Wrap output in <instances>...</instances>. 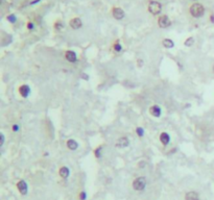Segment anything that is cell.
<instances>
[{"instance_id": "obj_16", "label": "cell", "mask_w": 214, "mask_h": 200, "mask_svg": "<svg viewBox=\"0 0 214 200\" xmlns=\"http://www.w3.org/2000/svg\"><path fill=\"white\" fill-rule=\"evenodd\" d=\"M163 46L165 48L170 49V48H173L174 46V43L170 40V39H164V40H163Z\"/></svg>"}, {"instance_id": "obj_12", "label": "cell", "mask_w": 214, "mask_h": 200, "mask_svg": "<svg viewBox=\"0 0 214 200\" xmlns=\"http://www.w3.org/2000/svg\"><path fill=\"white\" fill-rule=\"evenodd\" d=\"M150 111H151V114L155 117H159L161 115V109L158 105H153L151 107Z\"/></svg>"}, {"instance_id": "obj_7", "label": "cell", "mask_w": 214, "mask_h": 200, "mask_svg": "<svg viewBox=\"0 0 214 200\" xmlns=\"http://www.w3.org/2000/svg\"><path fill=\"white\" fill-rule=\"evenodd\" d=\"M112 13H113L114 18L117 19V20H121V19L124 17V12H123L120 8H113Z\"/></svg>"}, {"instance_id": "obj_13", "label": "cell", "mask_w": 214, "mask_h": 200, "mask_svg": "<svg viewBox=\"0 0 214 200\" xmlns=\"http://www.w3.org/2000/svg\"><path fill=\"white\" fill-rule=\"evenodd\" d=\"M160 140H161L162 144H164V145H167V144L169 143L170 138H169V136H168L166 132H162L161 136H160Z\"/></svg>"}, {"instance_id": "obj_2", "label": "cell", "mask_w": 214, "mask_h": 200, "mask_svg": "<svg viewBox=\"0 0 214 200\" xmlns=\"http://www.w3.org/2000/svg\"><path fill=\"white\" fill-rule=\"evenodd\" d=\"M146 186V179L145 177H137L133 181V188L136 191H143Z\"/></svg>"}, {"instance_id": "obj_22", "label": "cell", "mask_w": 214, "mask_h": 200, "mask_svg": "<svg viewBox=\"0 0 214 200\" xmlns=\"http://www.w3.org/2000/svg\"><path fill=\"white\" fill-rule=\"evenodd\" d=\"M100 151H102V147H98V148L95 150V155H96V157H99L100 156Z\"/></svg>"}, {"instance_id": "obj_3", "label": "cell", "mask_w": 214, "mask_h": 200, "mask_svg": "<svg viewBox=\"0 0 214 200\" xmlns=\"http://www.w3.org/2000/svg\"><path fill=\"white\" fill-rule=\"evenodd\" d=\"M148 11H150L151 14L158 15L162 11V5L157 1H151L150 4H148Z\"/></svg>"}, {"instance_id": "obj_26", "label": "cell", "mask_w": 214, "mask_h": 200, "mask_svg": "<svg viewBox=\"0 0 214 200\" xmlns=\"http://www.w3.org/2000/svg\"><path fill=\"white\" fill-rule=\"evenodd\" d=\"M27 27H28V29H32L34 28V25H32V23H28V25H27Z\"/></svg>"}, {"instance_id": "obj_29", "label": "cell", "mask_w": 214, "mask_h": 200, "mask_svg": "<svg viewBox=\"0 0 214 200\" xmlns=\"http://www.w3.org/2000/svg\"><path fill=\"white\" fill-rule=\"evenodd\" d=\"M213 71H214V67H213Z\"/></svg>"}, {"instance_id": "obj_24", "label": "cell", "mask_w": 214, "mask_h": 200, "mask_svg": "<svg viewBox=\"0 0 214 200\" xmlns=\"http://www.w3.org/2000/svg\"><path fill=\"white\" fill-rule=\"evenodd\" d=\"M80 197L82 200H85L86 199V193L85 192H82L80 193Z\"/></svg>"}, {"instance_id": "obj_20", "label": "cell", "mask_w": 214, "mask_h": 200, "mask_svg": "<svg viewBox=\"0 0 214 200\" xmlns=\"http://www.w3.org/2000/svg\"><path fill=\"white\" fill-rule=\"evenodd\" d=\"M8 20L9 22H12V23H15L16 22V17H15V15H9L8 17Z\"/></svg>"}, {"instance_id": "obj_14", "label": "cell", "mask_w": 214, "mask_h": 200, "mask_svg": "<svg viewBox=\"0 0 214 200\" xmlns=\"http://www.w3.org/2000/svg\"><path fill=\"white\" fill-rule=\"evenodd\" d=\"M60 175L63 178H67L68 176H69V169H68L67 167H62L60 169Z\"/></svg>"}, {"instance_id": "obj_10", "label": "cell", "mask_w": 214, "mask_h": 200, "mask_svg": "<svg viewBox=\"0 0 214 200\" xmlns=\"http://www.w3.org/2000/svg\"><path fill=\"white\" fill-rule=\"evenodd\" d=\"M65 57H66L67 61L71 62V63H74V62L76 61V54L75 52L73 51H67L66 53H65Z\"/></svg>"}, {"instance_id": "obj_25", "label": "cell", "mask_w": 214, "mask_h": 200, "mask_svg": "<svg viewBox=\"0 0 214 200\" xmlns=\"http://www.w3.org/2000/svg\"><path fill=\"white\" fill-rule=\"evenodd\" d=\"M18 129H19V126L18 125H14V126H13V130H14V132H18Z\"/></svg>"}, {"instance_id": "obj_17", "label": "cell", "mask_w": 214, "mask_h": 200, "mask_svg": "<svg viewBox=\"0 0 214 200\" xmlns=\"http://www.w3.org/2000/svg\"><path fill=\"white\" fill-rule=\"evenodd\" d=\"M193 38H188L186 41H185V46H187V47H190V46H192L193 44Z\"/></svg>"}, {"instance_id": "obj_1", "label": "cell", "mask_w": 214, "mask_h": 200, "mask_svg": "<svg viewBox=\"0 0 214 200\" xmlns=\"http://www.w3.org/2000/svg\"><path fill=\"white\" fill-rule=\"evenodd\" d=\"M205 13V8L202 4L200 3H194L190 6V14L193 16L194 18H200L202 17Z\"/></svg>"}, {"instance_id": "obj_8", "label": "cell", "mask_w": 214, "mask_h": 200, "mask_svg": "<svg viewBox=\"0 0 214 200\" xmlns=\"http://www.w3.org/2000/svg\"><path fill=\"white\" fill-rule=\"evenodd\" d=\"M69 24L73 29H79V28L82 27L83 23H82V20H80V18H73L72 20H70Z\"/></svg>"}, {"instance_id": "obj_4", "label": "cell", "mask_w": 214, "mask_h": 200, "mask_svg": "<svg viewBox=\"0 0 214 200\" xmlns=\"http://www.w3.org/2000/svg\"><path fill=\"white\" fill-rule=\"evenodd\" d=\"M158 23H159V26H160L161 28H166V27H168V26H170V24H171L169 18H168L167 16H162V17L159 18Z\"/></svg>"}, {"instance_id": "obj_5", "label": "cell", "mask_w": 214, "mask_h": 200, "mask_svg": "<svg viewBox=\"0 0 214 200\" xmlns=\"http://www.w3.org/2000/svg\"><path fill=\"white\" fill-rule=\"evenodd\" d=\"M17 188L19 190V192H20L22 195L27 194V183L25 182L24 180H20V181L17 183Z\"/></svg>"}, {"instance_id": "obj_27", "label": "cell", "mask_w": 214, "mask_h": 200, "mask_svg": "<svg viewBox=\"0 0 214 200\" xmlns=\"http://www.w3.org/2000/svg\"><path fill=\"white\" fill-rule=\"evenodd\" d=\"M138 64H139L138 66H139V67H141L142 65H143V62H141V61H138Z\"/></svg>"}, {"instance_id": "obj_15", "label": "cell", "mask_w": 214, "mask_h": 200, "mask_svg": "<svg viewBox=\"0 0 214 200\" xmlns=\"http://www.w3.org/2000/svg\"><path fill=\"white\" fill-rule=\"evenodd\" d=\"M67 147L70 150H75L77 147H79V145H77V143L74 140H69L67 142Z\"/></svg>"}, {"instance_id": "obj_18", "label": "cell", "mask_w": 214, "mask_h": 200, "mask_svg": "<svg viewBox=\"0 0 214 200\" xmlns=\"http://www.w3.org/2000/svg\"><path fill=\"white\" fill-rule=\"evenodd\" d=\"M54 27H56V29H59V30H61V29L63 28V23H62L61 21L57 22L56 25H54Z\"/></svg>"}, {"instance_id": "obj_19", "label": "cell", "mask_w": 214, "mask_h": 200, "mask_svg": "<svg viewBox=\"0 0 214 200\" xmlns=\"http://www.w3.org/2000/svg\"><path fill=\"white\" fill-rule=\"evenodd\" d=\"M114 49H115V51H117V52L121 50V46L119 44V42H116V44L114 45Z\"/></svg>"}, {"instance_id": "obj_23", "label": "cell", "mask_w": 214, "mask_h": 200, "mask_svg": "<svg viewBox=\"0 0 214 200\" xmlns=\"http://www.w3.org/2000/svg\"><path fill=\"white\" fill-rule=\"evenodd\" d=\"M3 142H4V136L3 133H0V146L3 145Z\"/></svg>"}, {"instance_id": "obj_11", "label": "cell", "mask_w": 214, "mask_h": 200, "mask_svg": "<svg viewBox=\"0 0 214 200\" xmlns=\"http://www.w3.org/2000/svg\"><path fill=\"white\" fill-rule=\"evenodd\" d=\"M185 199L186 200H200V197H199V194H197L196 192H188L186 196H185Z\"/></svg>"}, {"instance_id": "obj_28", "label": "cell", "mask_w": 214, "mask_h": 200, "mask_svg": "<svg viewBox=\"0 0 214 200\" xmlns=\"http://www.w3.org/2000/svg\"><path fill=\"white\" fill-rule=\"evenodd\" d=\"M211 21H212V22H214V16H213V15L211 16Z\"/></svg>"}, {"instance_id": "obj_6", "label": "cell", "mask_w": 214, "mask_h": 200, "mask_svg": "<svg viewBox=\"0 0 214 200\" xmlns=\"http://www.w3.org/2000/svg\"><path fill=\"white\" fill-rule=\"evenodd\" d=\"M129 139L128 138H120V139L117 140V142H116V147H118V148H125V147L129 146Z\"/></svg>"}, {"instance_id": "obj_9", "label": "cell", "mask_w": 214, "mask_h": 200, "mask_svg": "<svg viewBox=\"0 0 214 200\" xmlns=\"http://www.w3.org/2000/svg\"><path fill=\"white\" fill-rule=\"evenodd\" d=\"M30 87L28 86H21L20 88H19V93H20V95L22 97H24V98H26L28 96V94H30Z\"/></svg>"}, {"instance_id": "obj_21", "label": "cell", "mask_w": 214, "mask_h": 200, "mask_svg": "<svg viewBox=\"0 0 214 200\" xmlns=\"http://www.w3.org/2000/svg\"><path fill=\"white\" fill-rule=\"evenodd\" d=\"M136 132H137V134H138V136L139 137H142V136H143V129H142L141 128V127H138V128L137 129H136Z\"/></svg>"}]
</instances>
